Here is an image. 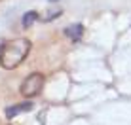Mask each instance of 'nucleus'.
Masks as SVG:
<instances>
[{
	"label": "nucleus",
	"instance_id": "nucleus-5",
	"mask_svg": "<svg viewBox=\"0 0 131 125\" xmlns=\"http://www.w3.org/2000/svg\"><path fill=\"white\" fill-rule=\"evenodd\" d=\"M36 19H38V13L36 11H27L23 15V19H21V23H23V27H30Z\"/></svg>",
	"mask_w": 131,
	"mask_h": 125
},
{
	"label": "nucleus",
	"instance_id": "nucleus-3",
	"mask_svg": "<svg viewBox=\"0 0 131 125\" xmlns=\"http://www.w3.org/2000/svg\"><path fill=\"white\" fill-rule=\"evenodd\" d=\"M32 108H34L32 102H19V104L8 106V108H6V118H8V119H13L17 114H21V112H30Z\"/></svg>",
	"mask_w": 131,
	"mask_h": 125
},
{
	"label": "nucleus",
	"instance_id": "nucleus-6",
	"mask_svg": "<svg viewBox=\"0 0 131 125\" xmlns=\"http://www.w3.org/2000/svg\"><path fill=\"white\" fill-rule=\"evenodd\" d=\"M0 55H2V46H0Z\"/></svg>",
	"mask_w": 131,
	"mask_h": 125
},
{
	"label": "nucleus",
	"instance_id": "nucleus-2",
	"mask_svg": "<svg viewBox=\"0 0 131 125\" xmlns=\"http://www.w3.org/2000/svg\"><path fill=\"white\" fill-rule=\"evenodd\" d=\"M42 85H44V76L34 72V74L27 76V80L21 83V95L27 97V99H32L42 91Z\"/></svg>",
	"mask_w": 131,
	"mask_h": 125
},
{
	"label": "nucleus",
	"instance_id": "nucleus-7",
	"mask_svg": "<svg viewBox=\"0 0 131 125\" xmlns=\"http://www.w3.org/2000/svg\"><path fill=\"white\" fill-rule=\"evenodd\" d=\"M49 2H57V0H49Z\"/></svg>",
	"mask_w": 131,
	"mask_h": 125
},
{
	"label": "nucleus",
	"instance_id": "nucleus-4",
	"mask_svg": "<svg viewBox=\"0 0 131 125\" xmlns=\"http://www.w3.org/2000/svg\"><path fill=\"white\" fill-rule=\"evenodd\" d=\"M65 34L69 36L72 42H78L80 38H82V34H84V25H80V23H76V25H70V27H67L65 29Z\"/></svg>",
	"mask_w": 131,
	"mask_h": 125
},
{
	"label": "nucleus",
	"instance_id": "nucleus-1",
	"mask_svg": "<svg viewBox=\"0 0 131 125\" xmlns=\"http://www.w3.org/2000/svg\"><path fill=\"white\" fill-rule=\"evenodd\" d=\"M30 49V42L25 38H17L12 40L8 44H2V55H0V65L4 68L12 70L15 66H19L23 59L27 57V53Z\"/></svg>",
	"mask_w": 131,
	"mask_h": 125
}]
</instances>
